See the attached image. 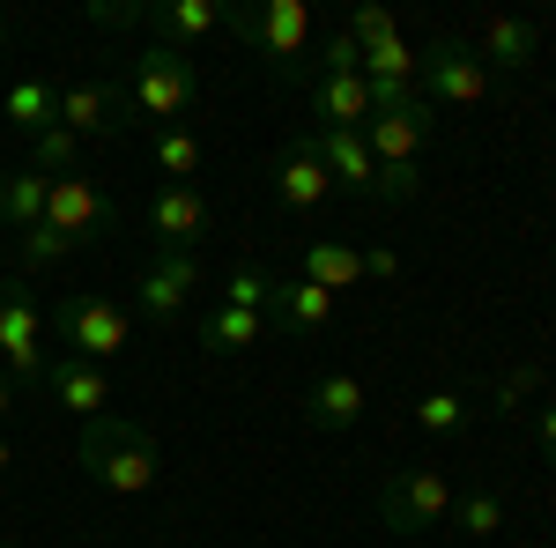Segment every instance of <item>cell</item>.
I'll use <instances>...</instances> for the list:
<instances>
[{
  "label": "cell",
  "instance_id": "cell-40",
  "mask_svg": "<svg viewBox=\"0 0 556 548\" xmlns=\"http://www.w3.org/2000/svg\"><path fill=\"white\" fill-rule=\"evenodd\" d=\"M0 30H8V23H0Z\"/></svg>",
  "mask_w": 556,
  "mask_h": 548
},
{
  "label": "cell",
  "instance_id": "cell-20",
  "mask_svg": "<svg viewBox=\"0 0 556 548\" xmlns=\"http://www.w3.org/2000/svg\"><path fill=\"white\" fill-rule=\"evenodd\" d=\"M298 275H304V282H319L327 296H349L356 282H364V253L342 245V238H312V245L298 253Z\"/></svg>",
  "mask_w": 556,
  "mask_h": 548
},
{
  "label": "cell",
  "instance_id": "cell-8",
  "mask_svg": "<svg viewBox=\"0 0 556 548\" xmlns=\"http://www.w3.org/2000/svg\"><path fill=\"white\" fill-rule=\"evenodd\" d=\"M424 89L438 104H482L490 97V67H482L475 44L438 38V44H424Z\"/></svg>",
  "mask_w": 556,
  "mask_h": 548
},
{
  "label": "cell",
  "instance_id": "cell-1",
  "mask_svg": "<svg viewBox=\"0 0 556 548\" xmlns=\"http://www.w3.org/2000/svg\"><path fill=\"white\" fill-rule=\"evenodd\" d=\"M75 460H83V474L97 482V489H112V497H149V489H156V474H164L156 437H149L134 416H97V422H83Z\"/></svg>",
  "mask_w": 556,
  "mask_h": 548
},
{
  "label": "cell",
  "instance_id": "cell-17",
  "mask_svg": "<svg viewBox=\"0 0 556 548\" xmlns=\"http://www.w3.org/2000/svg\"><path fill=\"white\" fill-rule=\"evenodd\" d=\"M267 334H275L267 311H245V304H223V296H215L208 311H201V348H208V356H245V348H260Z\"/></svg>",
  "mask_w": 556,
  "mask_h": 548
},
{
  "label": "cell",
  "instance_id": "cell-11",
  "mask_svg": "<svg viewBox=\"0 0 556 548\" xmlns=\"http://www.w3.org/2000/svg\"><path fill=\"white\" fill-rule=\"evenodd\" d=\"M45 222H52L67 245L97 238V230H104V193H97V178H83V170L52 178V193H45Z\"/></svg>",
  "mask_w": 556,
  "mask_h": 548
},
{
  "label": "cell",
  "instance_id": "cell-9",
  "mask_svg": "<svg viewBox=\"0 0 556 548\" xmlns=\"http://www.w3.org/2000/svg\"><path fill=\"white\" fill-rule=\"evenodd\" d=\"M45 393H52L60 416H83V422L112 416V371L104 364H83V356H52L45 364Z\"/></svg>",
  "mask_w": 556,
  "mask_h": 548
},
{
  "label": "cell",
  "instance_id": "cell-35",
  "mask_svg": "<svg viewBox=\"0 0 556 548\" xmlns=\"http://www.w3.org/2000/svg\"><path fill=\"white\" fill-rule=\"evenodd\" d=\"M401 275V259L393 253H364V282H393Z\"/></svg>",
  "mask_w": 556,
  "mask_h": 548
},
{
  "label": "cell",
  "instance_id": "cell-37",
  "mask_svg": "<svg viewBox=\"0 0 556 548\" xmlns=\"http://www.w3.org/2000/svg\"><path fill=\"white\" fill-rule=\"evenodd\" d=\"M15 416V379H8V371H0V422Z\"/></svg>",
  "mask_w": 556,
  "mask_h": 548
},
{
  "label": "cell",
  "instance_id": "cell-12",
  "mask_svg": "<svg viewBox=\"0 0 556 548\" xmlns=\"http://www.w3.org/2000/svg\"><path fill=\"white\" fill-rule=\"evenodd\" d=\"M149 230H156L164 253H193V245L208 238V201H201V186H164V193L149 201Z\"/></svg>",
  "mask_w": 556,
  "mask_h": 548
},
{
  "label": "cell",
  "instance_id": "cell-13",
  "mask_svg": "<svg viewBox=\"0 0 556 548\" xmlns=\"http://www.w3.org/2000/svg\"><path fill=\"white\" fill-rule=\"evenodd\" d=\"M327 193H334V178H327V164H319L312 133H298V141L282 149V164H275V201H282L290 215H312Z\"/></svg>",
  "mask_w": 556,
  "mask_h": 548
},
{
  "label": "cell",
  "instance_id": "cell-26",
  "mask_svg": "<svg viewBox=\"0 0 556 548\" xmlns=\"http://www.w3.org/2000/svg\"><path fill=\"white\" fill-rule=\"evenodd\" d=\"M445 526H460L475 541H490V534H505V497H490V489H475V497H453V519Z\"/></svg>",
  "mask_w": 556,
  "mask_h": 548
},
{
  "label": "cell",
  "instance_id": "cell-39",
  "mask_svg": "<svg viewBox=\"0 0 556 548\" xmlns=\"http://www.w3.org/2000/svg\"><path fill=\"white\" fill-rule=\"evenodd\" d=\"M0 548H15V541H0Z\"/></svg>",
  "mask_w": 556,
  "mask_h": 548
},
{
  "label": "cell",
  "instance_id": "cell-15",
  "mask_svg": "<svg viewBox=\"0 0 556 548\" xmlns=\"http://www.w3.org/2000/svg\"><path fill=\"white\" fill-rule=\"evenodd\" d=\"M141 23L156 30V44L186 52V44L215 38V30L230 23V8H223V0H156V8H141Z\"/></svg>",
  "mask_w": 556,
  "mask_h": 548
},
{
  "label": "cell",
  "instance_id": "cell-27",
  "mask_svg": "<svg viewBox=\"0 0 556 548\" xmlns=\"http://www.w3.org/2000/svg\"><path fill=\"white\" fill-rule=\"evenodd\" d=\"M30 170H45V178H67V170H83V133L45 127V133H38V149H30Z\"/></svg>",
  "mask_w": 556,
  "mask_h": 548
},
{
  "label": "cell",
  "instance_id": "cell-31",
  "mask_svg": "<svg viewBox=\"0 0 556 548\" xmlns=\"http://www.w3.org/2000/svg\"><path fill=\"white\" fill-rule=\"evenodd\" d=\"M267 282H275V275H260V267H238V275H230V296H223V304H245V311H267Z\"/></svg>",
  "mask_w": 556,
  "mask_h": 548
},
{
  "label": "cell",
  "instance_id": "cell-2",
  "mask_svg": "<svg viewBox=\"0 0 556 548\" xmlns=\"http://www.w3.org/2000/svg\"><path fill=\"white\" fill-rule=\"evenodd\" d=\"M223 30H238V44H253L282 82L304 75V60H312V8H304V0H253V8H238Z\"/></svg>",
  "mask_w": 556,
  "mask_h": 548
},
{
  "label": "cell",
  "instance_id": "cell-29",
  "mask_svg": "<svg viewBox=\"0 0 556 548\" xmlns=\"http://www.w3.org/2000/svg\"><path fill=\"white\" fill-rule=\"evenodd\" d=\"M15 253H23V275H45V267H60V259L75 253V245H67L52 222H38V230H23V245H15Z\"/></svg>",
  "mask_w": 556,
  "mask_h": 548
},
{
  "label": "cell",
  "instance_id": "cell-38",
  "mask_svg": "<svg viewBox=\"0 0 556 548\" xmlns=\"http://www.w3.org/2000/svg\"><path fill=\"white\" fill-rule=\"evenodd\" d=\"M8 467H15V445H8V437H0V474H8Z\"/></svg>",
  "mask_w": 556,
  "mask_h": 548
},
{
  "label": "cell",
  "instance_id": "cell-21",
  "mask_svg": "<svg viewBox=\"0 0 556 548\" xmlns=\"http://www.w3.org/2000/svg\"><path fill=\"white\" fill-rule=\"evenodd\" d=\"M304 422L312 430H356L364 422V379L356 371H327L312 385V400H304Z\"/></svg>",
  "mask_w": 556,
  "mask_h": 548
},
{
  "label": "cell",
  "instance_id": "cell-4",
  "mask_svg": "<svg viewBox=\"0 0 556 548\" xmlns=\"http://www.w3.org/2000/svg\"><path fill=\"white\" fill-rule=\"evenodd\" d=\"M52 311H45L30 282H0V371L8 379H45V364H52Z\"/></svg>",
  "mask_w": 556,
  "mask_h": 548
},
{
  "label": "cell",
  "instance_id": "cell-14",
  "mask_svg": "<svg viewBox=\"0 0 556 548\" xmlns=\"http://www.w3.org/2000/svg\"><path fill=\"white\" fill-rule=\"evenodd\" d=\"M334 319V296L319 290V282H304V275H275L267 282V327H282V334H319Z\"/></svg>",
  "mask_w": 556,
  "mask_h": 548
},
{
  "label": "cell",
  "instance_id": "cell-24",
  "mask_svg": "<svg viewBox=\"0 0 556 548\" xmlns=\"http://www.w3.org/2000/svg\"><path fill=\"white\" fill-rule=\"evenodd\" d=\"M416 75H424V44L408 38V30L364 44V82H416Z\"/></svg>",
  "mask_w": 556,
  "mask_h": 548
},
{
  "label": "cell",
  "instance_id": "cell-32",
  "mask_svg": "<svg viewBox=\"0 0 556 548\" xmlns=\"http://www.w3.org/2000/svg\"><path fill=\"white\" fill-rule=\"evenodd\" d=\"M319 75H364V52L334 30V38H327V52H319Z\"/></svg>",
  "mask_w": 556,
  "mask_h": 548
},
{
  "label": "cell",
  "instance_id": "cell-18",
  "mask_svg": "<svg viewBox=\"0 0 556 548\" xmlns=\"http://www.w3.org/2000/svg\"><path fill=\"white\" fill-rule=\"evenodd\" d=\"M312 127H371L364 75H312Z\"/></svg>",
  "mask_w": 556,
  "mask_h": 548
},
{
  "label": "cell",
  "instance_id": "cell-36",
  "mask_svg": "<svg viewBox=\"0 0 556 548\" xmlns=\"http://www.w3.org/2000/svg\"><path fill=\"white\" fill-rule=\"evenodd\" d=\"M534 437H542V453H549V460H556V400H549V408H542V416H534Z\"/></svg>",
  "mask_w": 556,
  "mask_h": 548
},
{
  "label": "cell",
  "instance_id": "cell-25",
  "mask_svg": "<svg viewBox=\"0 0 556 548\" xmlns=\"http://www.w3.org/2000/svg\"><path fill=\"white\" fill-rule=\"evenodd\" d=\"M475 400L460 393V385H438V393H424L416 400V430H430V437H453V430H468Z\"/></svg>",
  "mask_w": 556,
  "mask_h": 548
},
{
  "label": "cell",
  "instance_id": "cell-23",
  "mask_svg": "<svg viewBox=\"0 0 556 548\" xmlns=\"http://www.w3.org/2000/svg\"><path fill=\"white\" fill-rule=\"evenodd\" d=\"M45 193H52V178L30 164H15V170H0V222L23 238V230H38L45 222Z\"/></svg>",
  "mask_w": 556,
  "mask_h": 548
},
{
  "label": "cell",
  "instance_id": "cell-5",
  "mask_svg": "<svg viewBox=\"0 0 556 548\" xmlns=\"http://www.w3.org/2000/svg\"><path fill=\"white\" fill-rule=\"evenodd\" d=\"M379 519L386 534H430V526L453 519V482L438 467H401L379 482Z\"/></svg>",
  "mask_w": 556,
  "mask_h": 548
},
{
  "label": "cell",
  "instance_id": "cell-19",
  "mask_svg": "<svg viewBox=\"0 0 556 548\" xmlns=\"http://www.w3.org/2000/svg\"><path fill=\"white\" fill-rule=\"evenodd\" d=\"M475 52H482V67H490V75H519V67H534L542 30H534V23H519V15H490Z\"/></svg>",
  "mask_w": 556,
  "mask_h": 548
},
{
  "label": "cell",
  "instance_id": "cell-30",
  "mask_svg": "<svg viewBox=\"0 0 556 548\" xmlns=\"http://www.w3.org/2000/svg\"><path fill=\"white\" fill-rule=\"evenodd\" d=\"M393 30H401V23H393V8H356V15L342 23V38L356 44V52H364V44H379V38H393Z\"/></svg>",
  "mask_w": 556,
  "mask_h": 548
},
{
  "label": "cell",
  "instance_id": "cell-3",
  "mask_svg": "<svg viewBox=\"0 0 556 548\" xmlns=\"http://www.w3.org/2000/svg\"><path fill=\"white\" fill-rule=\"evenodd\" d=\"M193 97H201V75H193V60H186V52H172V44H149V52L134 60L127 112H134V119H156V133L178 127V119L193 112Z\"/></svg>",
  "mask_w": 556,
  "mask_h": 548
},
{
  "label": "cell",
  "instance_id": "cell-28",
  "mask_svg": "<svg viewBox=\"0 0 556 548\" xmlns=\"http://www.w3.org/2000/svg\"><path fill=\"white\" fill-rule=\"evenodd\" d=\"M156 164H164L172 186H193V170H201V141H193L186 127H164V133H156Z\"/></svg>",
  "mask_w": 556,
  "mask_h": 548
},
{
  "label": "cell",
  "instance_id": "cell-34",
  "mask_svg": "<svg viewBox=\"0 0 556 548\" xmlns=\"http://www.w3.org/2000/svg\"><path fill=\"white\" fill-rule=\"evenodd\" d=\"M89 23H104V30H127V23H141V8H112V0H97V8H89Z\"/></svg>",
  "mask_w": 556,
  "mask_h": 548
},
{
  "label": "cell",
  "instance_id": "cell-22",
  "mask_svg": "<svg viewBox=\"0 0 556 548\" xmlns=\"http://www.w3.org/2000/svg\"><path fill=\"white\" fill-rule=\"evenodd\" d=\"M0 119L8 127H23L38 141L45 127H60V82H45V75H23V82L0 89Z\"/></svg>",
  "mask_w": 556,
  "mask_h": 548
},
{
  "label": "cell",
  "instance_id": "cell-10",
  "mask_svg": "<svg viewBox=\"0 0 556 548\" xmlns=\"http://www.w3.org/2000/svg\"><path fill=\"white\" fill-rule=\"evenodd\" d=\"M312 149H319V164H327L334 186L364 193V201H379V156H371L364 127H312Z\"/></svg>",
  "mask_w": 556,
  "mask_h": 548
},
{
  "label": "cell",
  "instance_id": "cell-33",
  "mask_svg": "<svg viewBox=\"0 0 556 548\" xmlns=\"http://www.w3.org/2000/svg\"><path fill=\"white\" fill-rule=\"evenodd\" d=\"M527 393H534V371L519 364V371H505V385H497V408H519Z\"/></svg>",
  "mask_w": 556,
  "mask_h": 548
},
{
  "label": "cell",
  "instance_id": "cell-6",
  "mask_svg": "<svg viewBox=\"0 0 556 548\" xmlns=\"http://www.w3.org/2000/svg\"><path fill=\"white\" fill-rule=\"evenodd\" d=\"M52 327H60V356H83V364L119 356L127 334H134V319L112 304V296H67V304L52 311Z\"/></svg>",
  "mask_w": 556,
  "mask_h": 548
},
{
  "label": "cell",
  "instance_id": "cell-7",
  "mask_svg": "<svg viewBox=\"0 0 556 548\" xmlns=\"http://www.w3.org/2000/svg\"><path fill=\"white\" fill-rule=\"evenodd\" d=\"M193 296H201V259L193 253H164L141 267V282H134V311L141 319H156V327H178L186 311H193Z\"/></svg>",
  "mask_w": 556,
  "mask_h": 548
},
{
  "label": "cell",
  "instance_id": "cell-16",
  "mask_svg": "<svg viewBox=\"0 0 556 548\" xmlns=\"http://www.w3.org/2000/svg\"><path fill=\"white\" fill-rule=\"evenodd\" d=\"M119 119H127V89L119 82H67L60 89V127L67 133H112L119 127Z\"/></svg>",
  "mask_w": 556,
  "mask_h": 548
}]
</instances>
